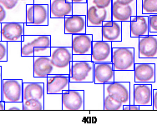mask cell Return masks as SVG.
<instances>
[{
    "mask_svg": "<svg viewBox=\"0 0 157 130\" xmlns=\"http://www.w3.org/2000/svg\"><path fill=\"white\" fill-rule=\"evenodd\" d=\"M152 106H153V110H157V88L153 89Z\"/></svg>",
    "mask_w": 157,
    "mask_h": 130,
    "instance_id": "7bdbcfd3",
    "label": "cell"
},
{
    "mask_svg": "<svg viewBox=\"0 0 157 130\" xmlns=\"http://www.w3.org/2000/svg\"><path fill=\"white\" fill-rule=\"evenodd\" d=\"M142 14H157V0H142Z\"/></svg>",
    "mask_w": 157,
    "mask_h": 130,
    "instance_id": "f546056e",
    "label": "cell"
},
{
    "mask_svg": "<svg viewBox=\"0 0 157 130\" xmlns=\"http://www.w3.org/2000/svg\"><path fill=\"white\" fill-rule=\"evenodd\" d=\"M49 20V5L33 3L26 5V25L47 26Z\"/></svg>",
    "mask_w": 157,
    "mask_h": 130,
    "instance_id": "52a82bcc",
    "label": "cell"
},
{
    "mask_svg": "<svg viewBox=\"0 0 157 130\" xmlns=\"http://www.w3.org/2000/svg\"><path fill=\"white\" fill-rule=\"evenodd\" d=\"M90 2H92L99 9H110L112 8L113 0H93Z\"/></svg>",
    "mask_w": 157,
    "mask_h": 130,
    "instance_id": "d590c367",
    "label": "cell"
},
{
    "mask_svg": "<svg viewBox=\"0 0 157 130\" xmlns=\"http://www.w3.org/2000/svg\"><path fill=\"white\" fill-rule=\"evenodd\" d=\"M73 15V3L71 0H50L49 18H65Z\"/></svg>",
    "mask_w": 157,
    "mask_h": 130,
    "instance_id": "44dd1931",
    "label": "cell"
},
{
    "mask_svg": "<svg viewBox=\"0 0 157 130\" xmlns=\"http://www.w3.org/2000/svg\"><path fill=\"white\" fill-rule=\"evenodd\" d=\"M24 35H49L51 47H71L72 35L64 33V18H49L47 26L25 24Z\"/></svg>",
    "mask_w": 157,
    "mask_h": 130,
    "instance_id": "7a4b0ae2",
    "label": "cell"
},
{
    "mask_svg": "<svg viewBox=\"0 0 157 130\" xmlns=\"http://www.w3.org/2000/svg\"><path fill=\"white\" fill-rule=\"evenodd\" d=\"M70 75L54 74L47 77L45 84V93L62 94L63 91L70 89Z\"/></svg>",
    "mask_w": 157,
    "mask_h": 130,
    "instance_id": "9a60e30c",
    "label": "cell"
},
{
    "mask_svg": "<svg viewBox=\"0 0 157 130\" xmlns=\"http://www.w3.org/2000/svg\"><path fill=\"white\" fill-rule=\"evenodd\" d=\"M87 26H102L105 21L112 20L111 8L99 9L90 1H87Z\"/></svg>",
    "mask_w": 157,
    "mask_h": 130,
    "instance_id": "4fadbf2b",
    "label": "cell"
},
{
    "mask_svg": "<svg viewBox=\"0 0 157 130\" xmlns=\"http://www.w3.org/2000/svg\"><path fill=\"white\" fill-rule=\"evenodd\" d=\"M73 3H87V0H71Z\"/></svg>",
    "mask_w": 157,
    "mask_h": 130,
    "instance_id": "681fc988",
    "label": "cell"
},
{
    "mask_svg": "<svg viewBox=\"0 0 157 130\" xmlns=\"http://www.w3.org/2000/svg\"><path fill=\"white\" fill-rule=\"evenodd\" d=\"M46 82H24L23 101L28 99H39L44 103Z\"/></svg>",
    "mask_w": 157,
    "mask_h": 130,
    "instance_id": "d6986e66",
    "label": "cell"
},
{
    "mask_svg": "<svg viewBox=\"0 0 157 130\" xmlns=\"http://www.w3.org/2000/svg\"><path fill=\"white\" fill-rule=\"evenodd\" d=\"M5 110H23V102H7L5 103Z\"/></svg>",
    "mask_w": 157,
    "mask_h": 130,
    "instance_id": "f35d334b",
    "label": "cell"
},
{
    "mask_svg": "<svg viewBox=\"0 0 157 130\" xmlns=\"http://www.w3.org/2000/svg\"><path fill=\"white\" fill-rule=\"evenodd\" d=\"M0 110H5V102H3V100H0Z\"/></svg>",
    "mask_w": 157,
    "mask_h": 130,
    "instance_id": "c3c4849f",
    "label": "cell"
},
{
    "mask_svg": "<svg viewBox=\"0 0 157 130\" xmlns=\"http://www.w3.org/2000/svg\"><path fill=\"white\" fill-rule=\"evenodd\" d=\"M139 58H157V33L139 38Z\"/></svg>",
    "mask_w": 157,
    "mask_h": 130,
    "instance_id": "e0dca14e",
    "label": "cell"
},
{
    "mask_svg": "<svg viewBox=\"0 0 157 130\" xmlns=\"http://www.w3.org/2000/svg\"><path fill=\"white\" fill-rule=\"evenodd\" d=\"M33 68L35 78H47L54 72L50 56H34Z\"/></svg>",
    "mask_w": 157,
    "mask_h": 130,
    "instance_id": "484cf974",
    "label": "cell"
},
{
    "mask_svg": "<svg viewBox=\"0 0 157 130\" xmlns=\"http://www.w3.org/2000/svg\"><path fill=\"white\" fill-rule=\"evenodd\" d=\"M112 20L119 22L130 21L132 16L137 15V10L126 4L112 2Z\"/></svg>",
    "mask_w": 157,
    "mask_h": 130,
    "instance_id": "4316f807",
    "label": "cell"
},
{
    "mask_svg": "<svg viewBox=\"0 0 157 130\" xmlns=\"http://www.w3.org/2000/svg\"><path fill=\"white\" fill-rule=\"evenodd\" d=\"M22 2H24L26 4H33L34 3V0H20Z\"/></svg>",
    "mask_w": 157,
    "mask_h": 130,
    "instance_id": "f907efd6",
    "label": "cell"
},
{
    "mask_svg": "<svg viewBox=\"0 0 157 130\" xmlns=\"http://www.w3.org/2000/svg\"><path fill=\"white\" fill-rule=\"evenodd\" d=\"M122 39V22L109 20L102 24V40L120 42Z\"/></svg>",
    "mask_w": 157,
    "mask_h": 130,
    "instance_id": "d4e9b609",
    "label": "cell"
},
{
    "mask_svg": "<svg viewBox=\"0 0 157 130\" xmlns=\"http://www.w3.org/2000/svg\"><path fill=\"white\" fill-rule=\"evenodd\" d=\"M2 81H3V75H2V67L0 66V100H2Z\"/></svg>",
    "mask_w": 157,
    "mask_h": 130,
    "instance_id": "ee69618b",
    "label": "cell"
},
{
    "mask_svg": "<svg viewBox=\"0 0 157 130\" xmlns=\"http://www.w3.org/2000/svg\"><path fill=\"white\" fill-rule=\"evenodd\" d=\"M51 47H40L36 48L33 50V57L34 56H50Z\"/></svg>",
    "mask_w": 157,
    "mask_h": 130,
    "instance_id": "8d00e7d4",
    "label": "cell"
},
{
    "mask_svg": "<svg viewBox=\"0 0 157 130\" xmlns=\"http://www.w3.org/2000/svg\"><path fill=\"white\" fill-rule=\"evenodd\" d=\"M0 41H1V24H0Z\"/></svg>",
    "mask_w": 157,
    "mask_h": 130,
    "instance_id": "816d5d0a",
    "label": "cell"
},
{
    "mask_svg": "<svg viewBox=\"0 0 157 130\" xmlns=\"http://www.w3.org/2000/svg\"><path fill=\"white\" fill-rule=\"evenodd\" d=\"M113 2H118V3H122V4L130 5L137 10V0H113Z\"/></svg>",
    "mask_w": 157,
    "mask_h": 130,
    "instance_id": "60d3db41",
    "label": "cell"
},
{
    "mask_svg": "<svg viewBox=\"0 0 157 130\" xmlns=\"http://www.w3.org/2000/svg\"><path fill=\"white\" fill-rule=\"evenodd\" d=\"M85 33L91 34L93 41H100L102 40V26H87Z\"/></svg>",
    "mask_w": 157,
    "mask_h": 130,
    "instance_id": "d6a6232c",
    "label": "cell"
},
{
    "mask_svg": "<svg viewBox=\"0 0 157 130\" xmlns=\"http://www.w3.org/2000/svg\"><path fill=\"white\" fill-rule=\"evenodd\" d=\"M115 81L130 82V88H134V84H135L134 70H127V71H115Z\"/></svg>",
    "mask_w": 157,
    "mask_h": 130,
    "instance_id": "f1b7e54d",
    "label": "cell"
},
{
    "mask_svg": "<svg viewBox=\"0 0 157 130\" xmlns=\"http://www.w3.org/2000/svg\"><path fill=\"white\" fill-rule=\"evenodd\" d=\"M8 60V42L0 41V62Z\"/></svg>",
    "mask_w": 157,
    "mask_h": 130,
    "instance_id": "e575fe53",
    "label": "cell"
},
{
    "mask_svg": "<svg viewBox=\"0 0 157 130\" xmlns=\"http://www.w3.org/2000/svg\"><path fill=\"white\" fill-rule=\"evenodd\" d=\"M130 110H140V106L136 104H130Z\"/></svg>",
    "mask_w": 157,
    "mask_h": 130,
    "instance_id": "7dc6e473",
    "label": "cell"
},
{
    "mask_svg": "<svg viewBox=\"0 0 157 130\" xmlns=\"http://www.w3.org/2000/svg\"><path fill=\"white\" fill-rule=\"evenodd\" d=\"M93 37L88 33L72 35L73 54H90L92 51Z\"/></svg>",
    "mask_w": 157,
    "mask_h": 130,
    "instance_id": "ffe728a7",
    "label": "cell"
},
{
    "mask_svg": "<svg viewBox=\"0 0 157 130\" xmlns=\"http://www.w3.org/2000/svg\"><path fill=\"white\" fill-rule=\"evenodd\" d=\"M50 59L54 66L52 75H70V64L73 61L72 47H51Z\"/></svg>",
    "mask_w": 157,
    "mask_h": 130,
    "instance_id": "277c9868",
    "label": "cell"
},
{
    "mask_svg": "<svg viewBox=\"0 0 157 130\" xmlns=\"http://www.w3.org/2000/svg\"><path fill=\"white\" fill-rule=\"evenodd\" d=\"M40 47H51V37L49 35H24L21 42V55L33 57V50Z\"/></svg>",
    "mask_w": 157,
    "mask_h": 130,
    "instance_id": "30bf717a",
    "label": "cell"
},
{
    "mask_svg": "<svg viewBox=\"0 0 157 130\" xmlns=\"http://www.w3.org/2000/svg\"><path fill=\"white\" fill-rule=\"evenodd\" d=\"M112 64L115 71H127L135 69V49L112 48Z\"/></svg>",
    "mask_w": 157,
    "mask_h": 130,
    "instance_id": "5b68a950",
    "label": "cell"
},
{
    "mask_svg": "<svg viewBox=\"0 0 157 130\" xmlns=\"http://www.w3.org/2000/svg\"><path fill=\"white\" fill-rule=\"evenodd\" d=\"M74 61H91L90 54H73Z\"/></svg>",
    "mask_w": 157,
    "mask_h": 130,
    "instance_id": "ab89813d",
    "label": "cell"
},
{
    "mask_svg": "<svg viewBox=\"0 0 157 130\" xmlns=\"http://www.w3.org/2000/svg\"><path fill=\"white\" fill-rule=\"evenodd\" d=\"M25 23L4 22L1 24V40L5 42H22L24 40Z\"/></svg>",
    "mask_w": 157,
    "mask_h": 130,
    "instance_id": "8fae6325",
    "label": "cell"
},
{
    "mask_svg": "<svg viewBox=\"0 0 157 130\" xmlns=\"http://www.w3.org/2000/svg\"><path fill=\"white\" fill-rule=\"evenodd\" d=\"M50 0H34V3H40V4H48L49 5Z\"/></svg>",
    "mask_w": 157,
    "mask_h": 130,
    "instance_id": "f6af8a7d",
    "label": "cell"
},
{
    "mask_svg": "<svg viewBox=\"0 0 157 130\" xmlns=\"http://www.w3.org/2000/svg\"><path fill=\"white\" fill-rule=\"evenodd\" d=\"M7 18V11L1 4H0V24L4 23Z\"/></svg>",
    "mask_w": 157,
    "mask_h": 130,
    "instance_id": "b9f144b4",
    "label": "cell"
},
{
    "mask_svg": "<svg viewBox=\"0 0 157 130\" xmlns=\"http://www.w3.org/2000/svg\"><path fill=\"white\" fill-rule=\"evenodd\" d=\"M86 15H71L64 18V33L66 34H79L86 33Z\"/></svg>",
    "mask_w": 157,
    "mask_h": 130,
    "instance_id": "cb8c5ba5",
    "label": "cell"
},
{
    "mask_svg": "<svg viewBox=\"0 0 157 130\" xmlns=\"http://www.w3.org/2000/svg\"><path fill=\"white\" fill-rule=\"evenodd\" d=\"M153 88L151 84H134V104L139 106L152 105Z\"/></svg>",
    "mask_w": 157,
    "mask_h": 130,
    "instance_id": "7402d4cb",
    "label": "cell"
},
{
    "mask_svg": "<svg viewBox=\"0 0 157 130\" xmlns=\"http://www.w3.org/2000/svg\"><path fill=\"white\" fill-rule=\"evenodd\" d=\"M135 84H154L155 82V64H135Z\"/></svg>",
    "mask_w": 157,
    "mask_h": 130,
    "instance_id": "ac0fdd59",
    "label": "cell"
},
{
    "mask_svg": "<svg viewBox=\"0 0 157 130\" xmlns=\"http://www.w3.org/2000/svg\"><path fill=\"white\" fill-rule=\"evenodd\" d=\"M130 30L132 38H140L149 35V15L132 16L130 20Z\"/></svg>",
    "mask_w": 157,
    "mask_h": 130,
    "instance_id": "603a6c76",
    "label": "cell"
},
{
    "mask_svg": "<svg viewBox=\"0 0 157 130\" xmlns=\"http://www.w3.org/2000/svg\"><path fill=\"white\" fill-rule=\"evenodd\" d=\"M87 9V3H73V14L74 15H86Z\"/></svg>",
    "mask_w": 157,
    "mask_h": 130,
    "instance_id": "836d02e7",
    "label": "cell"
},
{
    "mask_svg": "<svg viewBox=\"0 0 157 130\" xmlns=\"http://www.w3.org/2000/svg\"><path fill=\"white\" fill-rule=\"evenodd\" d=\"M44 110H62V94L45 93Z\"/></svg>",
    "mask_w": 157,
    "mask_h": 130,
    "instance_id": "83f0119b",
    "label": "cell"
},
{
    "mask_svg": "<svg viewBox=\"0 0 157 130\" xmlns=\"http://www.w3.org/2000/svg\"><path fill=\"white\" fill-rule=\"evenodd\" d=\"M123 104L104 94V110H123Z\"/></svg>",
    "mask_w": 157,
    "mask_h": 130,
    "instance_id": "4dcf8cb0",
    "label": "cell"
},
{
    "mask_svg": "<svg viewBox=\"0 0 157 130\" xmlns=\"http://www.w3.org/2000/svg\"><path fill=\"white\" fill-rule=\"evenodd\" d=\"M140 110H153V106L152 105L140 106Z\"/></svg>",
    "mask_w": 157,
    "mask_h": 130,
    "instance_id": "bcb514c9",
    "label": "cell"
},
{
    "mask_svg": "<svg viewBox=\"0 0 157 130\" xmlns=\"http://www.w3.org/2000/svg\"><path fill=\"white\" fill-rule=\"evenodd\" d=\"M150 33H157V14L149 15Z\"/></svg>",
    "mask_w": 157,
    "mask_h": 130,
    "instance_id": "74e56055",
    "label": "cell"
},
{
    "mask_svg": "<svg viewBox=\"0 0 157 130\" xmlns=\"http://www.w3.org/2000/svg\"><path fill=\"white\" fill-rule=\"evenodd\" d=\"M70 89L84 90L85 110H104V84L89 83H71Z\"/></svg>",
    "mask_w": 157,
    "mask_h": 130,
    "instance_id": "3957f363",
    "label": "cell"
},
{
    "mask_svg": "<svg viewBox=\"0 0 157 130\" xmlns=\"http://www.w3.org/2000/svg\"><path fill=\"white\" fill-rule=\"evenodd\" d=\"M91 61L93 63H112V42L93 41Z\"/></svg>",
    "mask_w": 157,
    "mask_h": 130,
    "instance_id": "5bb4252c",
    "label": "cell"
},
{
    "mask_svg": "<svg viewBox=\"0 0 157 130\" xmlns=\"http://www.w3.org/2000/svg\"><path fill=\"white\" fill-rule=\"evenodd\" d=\"M70 80L71 83L94 82V63L73 60L70 64Z\"/></svg>",
    "mask_w": 157,
    "mask_h": 130,
    "instance_id": "8992f818",
    "label": "cell"
},
{
    "mask_svg": "<svg viewBox=\"0 0 157 130\" xmlns=\"http://www.w3.org/2000/svg\"><path fill=\"white\" fill-rule=\"evenodd\" d=\"M87 1H88V0H87ZM90 1H93V0H90Z\"/></svg>",
    "mask_w": 157,
    "mask_h": 130,
    "instance_id": "f5cc1de1",
    "label": "cell"
},
{
    "mask_svg": "<svg viewBox=\"0 0 157 130\" xmlns=\"http://www.w3.org/2000/svg\"><path fill=\"white\" fill-rule=\"evenodd\" d=\"M22 79H3L2 81V100L3 102H23Z\"/></svg>",
    "mask_w": 157,
    "mask_h": 130,
    "instance_id": "9c48e42d",
    "label": "cell"
},
{
    "mask_svg": "<svg viewBox=\"0 0 157 130\" xmlns=\"http://www.w3.org/2000/svg\"><path fill=\"white\" fill-rule=\"evenodd\" d=\"M104 94L123 105L130 104V82H113L104 84Z\"/></svg>",
    "mask_w": 157,
    "mask_h": 130,
    "instance_id": "ba28073f",
    "label": "cell"
},
{
    "mask_svg": "<svg viewBox=\"0 0 157 130\" xmlns=\"http://www.w3.org/2000/svg\"><path fill=\"white\" fill-rule=\"evenodd\" d=\"M23 110H44V103L39 99L23 101Z\"/></svg>",
    "mask_w": 157,
    "mask_h": 130,
    "instance_id": "1f68e13d",
    "label": "cell"
},
{
    "mask_svg": "<svg viewBox=\"0 0 157 130\" xmlns=\"http://www.w3.org/2000/svg\"><path fill=\"white\" fill-rule=\"evenodd\" d=\"M62 110H85L84 90L63 91L62 93Z\"/></svg>",
    "mask_w": 157,
    "mask_h": 130,
    "instance_id": "7c38bea8",
    "label": "cell"
},
{
    "mask_svg": "<svg viewBox=\"0 0 157 130\" xmlns=\"http://www.w3.org/2000/svg\"><path fill=\"white\" fill-rule=\"evenodd\" d=\"M3 79H22L24 82H44L47 78L33 76V57L21 55V42H8V60L0 62Z\"/></svg>",
    "mask_w": 157,
    "mask_h": 130,
    "instance_id": "6da1fadb",
    "label": "cell"
},
{
    "mask_svg": "<svg viewBox=\"0 0 157 130\" xmlns=\"http://www.w3.org/2000/svg\"><path fill=\"white\" fill-rule=\"evenodd\" d=\"M115 82V69L112 63H94V83L105 84Z\"/></svg>",
    "mask_w": 157,
    "mask_h": 130,
    "instance_id": "2e32d148",
    "label": "cell"
}]
</instances>
